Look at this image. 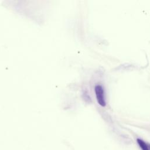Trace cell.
<instances>
[{
  "mask_svg": "<svg viewBox=\"0 0 150 150\" xmlns=\"http://www.w3.org/2000/svg\"><path fill=\"white\" fill-rule=\"evenodd\" d=\"M94 91L96 93V96L98 104L104 107L105 105V100L104 96V90L103 86L100 84H96L94 87Z\"/></svg>",
  "mask_w": 150,
  "mask_h": 150,
  "instance_id": "6da1fadb",
  "label": "cell"
},
{
  "mask_svg": "<svg viewBox=\"0 0 150 150\" xmlns=\"http://www.w3.org/2000/svg\"><path fill=\"white\" fill-rule=\"evenodd\" d=\"M137 141L142 150H150V144L146 142H145L140 138H138Z\"/></svg>",
  "mask_w": 150,
  "mask_h": 150,
  "instance_id": "7a4b0ae2",
  "label": "cell"
}]
</instances>
